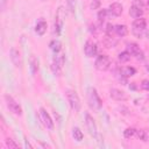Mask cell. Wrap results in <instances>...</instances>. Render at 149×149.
Here are the masks:
<instances>
[{"label":"cell","mask_w":149,"mask_h":149,"mask_svg":"<svg viewBox=\"0 0 149 149\" xmlns=\"http://www.w3.org/2000/svg\"><path fill=\"white\" fill-rule=\"evenodd\" d=\"M66 98H68V101H69L71 109L73 112H79L80 107H81V102H80L78 93L73 90H68L66 91Z\"/></svg>","instance_id":"cell-1"},{"label":"cell","mask_w":149,"mask_h":149,"mask_svg":"<svg viewBox=\"0 0 149 149\" xmlns=\"http://www.w3.org/2000/svg\"><path fill=\"white\" fill-rule=\"evenodd\" d=\"M87 99H88V104L93 109H99L102 106V101L97 92V90L94 87H88V92H87Z\"/></svg>","instance_id":"cell-2"},{"label":"cell","mask_w":149,"mask_h":149,"mask_svg":"<svg viewBox=\"0 0 149 149\" xmlns=\"http://www.w3.org/2000/svg\"><path fill=\"white\" fill-rule=\"evenodd\" d=\"M5 101H6V105L8 107V109L15 114V115H22V108L20 106V104L9 94H5Z\"/></svg>","instance_id":"cell-3"},{"label":"cell","mask_w":149,"mask_h":149,"mask_svg":"<svg viewBox=\"0 0 149 149\" xmlns=\"http://www.w3.org/2000/svg\"><path fill=\"white\" fill-rule=\"evenodd\" d=\"M55 33L57 35L61 34L62 28H63V23H64V19H65V9L64 7L59 6L57 12H56V16H55Z\"/></svg>","instance_id":"cell-4"},{"label":"cell","mask_w":149,"mask_h":149,"mask_svg":"<svg viewBox=\"0 0 149 149\" xmlns=\"http://www.w3.org/2000/svg\"><path fill=\"white\" fill-rule=\"evenodd\" d=\"M94 66L99 71H106L111 68V59L107 55H100L94 62Z\"/></svg>","instance_id":"cell-5"},{"label":"cell","mask_w":149,"mask_h":149,"mask_svg":"<svg viewBox=\"0 0 149 149\" xmlns=\"http://www.w3.org/2000/svg\"><path fill=\"white\" fill-rule=\"evenodd\" d=\"M85 123H86V127H87L88 133H90L94 139H97L98 135H99V133H98V127H97L95 120L93 119V116H92L90 113H85Z\"/></svg>","instance_id":"cell-6"},{"label":"cell","mask_w":149,"mask_h":149,"mask_svg":"<svg viewBox=\"0 0 149 149\" xmlns=\"http://www.w3.org/2000/svg\"><path fill=\"white\" fill-rule=\"evenodd\" d=\"M126 48H127V51L132 56H134L136 59H139V61H143L144 59V54L141 50V48L139 47V44H136L134 42H129V43H127Z\"/></svg>","instance_id":"cell-7"},{"label":"cell","mask_w":149,"mask_h":149,"mask_svg":"<svg viewBox=\"0 0 149 149\" xmlns=\"http://www.w3.org/2000/svg\"><path fill=\"white\" fill-rule=\"evenodd\" d=\"M38 116H40V120H41V122L43 123V126H44L45 128H48V129H50V130L54 129V127H55L54 121H52L51 116L49 115V113H48L44 108H42V107L40 108V111H38Z\"/></svg>","instance_id":"cell-8"},{"label":"cell","mask_w":149,"mask_h":149,"mask_svg":"<svg viewBox=\"0 0 149 149\" xmlns=\"http://www.w3.org/2000/svg\"><path fill=\"white\" fill-rule=\"evenodd\" d=\"M84 52H85V55H86L87 57H93V56H95L97 52H98V47H97V44H95L93 41L87 40L86 43H85V45H84Z\"/></svg>","instance_id":"cell-9"},{"label":"cell","mask_w":149,"mask_h":149,"mask_svg":"<svg viewBox=\"0 0 149 149\" xmlns=\"http://www.w3.org/2000/svg\"><path fill=\"white\" fill-rule=\"evenodd\" d=\"M9 58L12 61V63L14 64V66L16 68H20L22 65V58H21V54L20 51L16 49V48H12L10 51H9Z\"/></svg>","instance_id":"cell-10"},{"label":"cell","mask_w":149,"mask_h":149,"mask_svg":"<svg viewBox=\"0 0 149 149\" xmlns=\"http://www.w3.org/2000/svg\"><path fill=\"white\" fill-rule=\"evenodd\" d=\"M109 97L116 101H126L128 99L127 93L119 90V88H111L109 90Z\"/></svg>","instance_id":"cell-11"},{"label":"cell","mask_w":149,"mask_h":149,"mask_svg":"<svg viewBox=\"0 0 149 149\" xmlns=\"http://www.w3.org/2000/svg\"><path fill=\"white\" fill-rule=\"evenodd\" d=\"M123 12V7L121 3L119 2H113L109 5V8H108V14L112 15V16H120Z\"/></svg>","instance_id":"cell-12"},{"label":"cell","mask_w":149,"mask_h":149,"mask_svg":"<svg viewBox=\"0 0 149 149\" xmlns=\"http://www.w3.org/2000/svg\"><path fill=\"white\" fill-rule=\"evenodd\" d=\"M47 28H48L47 22H45L43 19H41V20H38V21H37V23H36V26H35V31H36V34H37V35L42 36V35H44V34H45Z\"/></svg>","instance_id":"cell-13"},{"label":"cell","mask_w":149,"mask_h":149,"mask_svg":"<svg viewBox=\"0 0 149 149\" xmlns=\"http://www.w3.org/2000/svg\"><path fill=\"white\" fill-rule=\"evenodd\" d=\"M29 68H30V72L31 74H36L38 69H40V62H38V58L36 56H31L30 59H29Z\"/></svg>","instance_id":"cell-14"},{"label":"cell","mask_w":149,"mask_h":149,"mask_svg":"<svg viewBox=\"0 0 149 149\" xmlns=\"http://www.w3.org/2000/svg\"><path fill=\"white\" fill-rule=\"evenodd\" d=\"M129 15L134 19H137V17H141L143 15V9L140 8V7H136V6H133L129 8Z\"/></svg>","instance_id":"cell-15"},{"label":"cell","mask_w":149,"mask_h":149,"mask_svg":"<svg viewBox=\"0 0 149 149\" xmlns=\"http://www.w3.org/2000/svg\"><path fill=\"white\" fill-rule=\"evenodd\" d=\"M135 73H136V70H135V68H133V66H125V68H122V69L120 70V74L123 76V77H126V78L132 77V76H134Z\"/></svg>","instance_id":"cell-16"},{"label":"cell","mask_w":149,"mask_h":149,"mask_svg":"<svg viewBox=\"0 0 149 149\" xmlns=\"http://www.w3.org/2000/svg\"><path fill=\"white\" fill-rule=\"evenodd\" d=\"M114 31H115V34H116L118 36L123 37V36H126V35L128 34V28H127V26H125V24H116Z\"/></svg>","instance_id":"cell-17"},{"label":"cell","mask_w":149,"mask_h":149,"mask_svg":"<svg viewBox=\"0 0 149 149\" xmlns=\"http://www.w3.org/2000/svg\"><path fill=\"white\" fill-rule=\"evenodd\" d=\"M51 70H52V72H54V74H55V76H59V74H61V72H62V66H61V65H59V63H58L57 56H55V57H54V59H52Z\"/></svg>","instance_id":"cell-18"},{"label":"cell","mask_w":149,"mask_h":149,"mask_svg":"<svg viewBox=\"0 0 149 149\" xmlns=\"http://www.w3.org/2000/svg\"><path fill=\"white\" fill-rule=\"evenodd\" d=\"M49 48H50L55 54H57V52H59L61 49H62V43H61V41H58V40H52V41L49 43Z\"/></svg>","instance_id":"cell-19"},{"label":"cell","mask_w":149,"mask_h":149,"mask_svg":"<svg viewBox=\"0 0 149 149\" xmlns=\"http://www.w3.org/2000/svg\"><path fill=\"white\" fill-rule=\"evenodd\" d=\"M135 135H137L139 140H141L143 142H148L149 141V134H148V132L146 129H137Z\"/></svg>","instance_id":"cell-20"},{"label":"cell","mask_w":149,"mask_h":149,"mask_svg":"<svg viewBox=\"0 0 149 149\" xmlns=\"http://www.w3.org/2000/svg\"><path fill=\"white\" fill-rule=\"evenodd\" d=\"M104 44L106 48H113L116 45V40L114 37H112V35H107L104 40Z\"/></svg>","instance_id":"cell-21"},{"label":"cell","mask_w":149,"mask_h":149,"mask_svg":"<svg viewBox=\"0 0 149 149\" xmlns=\"http://www.w3.org/2000/svg\"><path fill=\"white\" fill-rule=\"evenodd\" d=\"M72 136H73V139H74L76 141L80 142V141L83 140V137H84V134H83V132L80 130V128L73 127V128H72Z\"/></svg>","instance_id":"cell-22"},{"label":"cell","mask_w":149,"mask_h":149,"mask_svg":"<svg viewBox=\"0 0 149 149\" xmlns=\"http://www.w3.org/2000/svg\"><path fill=\"white\" fill-rule=\"evenodd\" d=\"M130 56H132V55L126 50V51L120 52L119 56H118V58H119V61H120L121 63H126V62H128V61L130 59Z\"/></svg>","instance_id":"cell-23"},{"label":"cell","mask_w":149,"mask_h":149,"mask_svg":"<svg viewBox=\"0 0 149 149\" xmlns=\"http://www.w3.org/2000/svg\"><path fill=\"white\" fill-rule=\"evenodd\" d=\"M135 134H136V129L133 128V127H128V128H126V129L123 130V136H125L126 139H130V137H133Z\"/></svg>","instance_id":"cell-24"},{"label":"cell","mask_w":149,"mask_h":149,"mask_svg":"<svg viewBox=\"0 0 149 149\" xmlns=\"http://www.w3.org/2000/svg\"><path fill=\"white\" fill-rule=\"evenodd\" d=\"M107 15H108V10L107 9H100L99 12H98V20H99V22H104V20L107 17Z\"/></svg>","instance_id":"cell-25"},{"label":"cell","mask_w":149,"mask_h":149,"mask_svg":"<svg viewBox=\"0 0 149 149\" xmlns=\"http://www.w3.org/2000/svg\"><path fill=\"white\" fill-rule=\"evenodd\" d=\"M6 146L9 148V149H17L20 148V146L12 139H6Z\"/></svg>","instance_id":"cell-26"},{"label":"cell","mask_w":149,"mask_h":149,"mask_svg":"<svg viewBox=\"0 0 149 149\" xmlns=\"http://www.w3.org/2000/svg\"><path fill=\"white\" fill-rule=\"evenodd\" d=\"M66 3H68V8L70 9V12L72 14H74V10H76V0H66Z\"/></svg>","instance_id":"cell-27"},{"label":"cell","mask_w":149,"mask_h":149,"mask_svg":"<svg viewBox=\"0 0 149 149\" xmlns=\"http://www.w3.org/2000/svg\"><path fill=\"white\" fill-rule=\"evenodd\" d=\"M115 26H113L112 23H107L106 24V35H112L114 33Z\"/></svg>","instance_id":"cell-28"},{"label":"cell","mask_w":149,"mask_h":149,"mask_svg":"<svg viewBox=\"0 0 149 149\" xmlns=\"http://www.w3.org/2000/svg\"><path fill=\"white\" fill-rule=\"evenodd\" d=\"M100 7V0H92L91 5H90V8L91 9H98Z\"/></svg>","instance_id":"cell-29"},{"label":"cell","mask_w":149,"mask_h":149,"mask_svg":"<svg viewBox=\"0 0 149 149\" xmlns=\"http://www.w3.org/2000/svg\"><path fill=\"white\" fill-rule=\"evenodd\" d=\"M141 88L144 91H149V79H144L141 83Z\"/></svg>","instance_id":"cell-30"},{"label":"cell","mask_w":149,"mask_h":149,"mask_svg":"<svg viewBox=\"0 0 149 149\" xmlns=\"http://www.w3.org/2000/svg\"><path fill=\"white\" fill-rule=\"evenodd\" d=\"M133 6H136V7H140V8H143L144 3L141 1V0H134L133 1Z\"/></svg>","instance_id":"cell-31"},{"label":"cell","mask_w":149,"mask_h":149,"mask_svg":"<svg viewBox=\"0 0 149 149\" xmlns=\"http://www.w3.org/2000/svg\"><path fill=\"white\" fill-rule=\"evenodd\" d=\"M6 1H7V0H1V9H2V10L6 9Z\"/></svg>","instance_id":"cell-32"},{"label":"cell","mask_w":149,"mask_h":149,"mask_svg":"<svg viewBox=\"0 0 149 149\" xmlns=\"http://www.w3.org/2000/svg\"><path fill=\"white\" fill-rule=\"evenodd\" d=\"M146 69H147V71H149V65H146Z\"/></svg>","instance_id":"cell-33"},{"label":"cell","mask_w":149,"mask_h":149,"mask_svg":"<svg viewBox=\"0 0 149 149\" xmlns=\"http://www.w3.org/2000/svg\"><path fill=\"white\" fill-rule=\"evenodd\" d=\"M148 6H149V0H148Z\"/></svg>","instance_id":"cell-34"},{"label":"cell","mask_w":149,"mask_h":149,"mask_svg":"<svg viewBox=\"0 0 149 149\" xmlns=\"http://www.w3.org/2000/svg\"><path fill=\"white\" fill-rule=\"evenodd\" d=\"M42 1H44V0H42Z\"/></svg>","instance_id":"cell-35"}]
</instances>
